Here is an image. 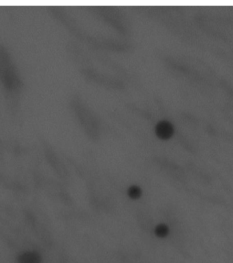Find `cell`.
Masks as SVG:
<instances>
[{
    "mask_svg": "<svg viewBox=\"0 0 233 263\" xmlns=\"http://www.w3.org/2000/svg\"><path fill=\"white\" fill-rule=\"evenodd\" d=\"M172 132H173V130H172L171 125L166 123V122H162V123L158 124L156 127V133L161 139H168L171 137Z\"/></svg>",
    "mask_w": 233,
    "mask_h": 263,
    "instance_id": "obj_1",
    "label": "cell"
},
{
    "mask_svg": "<svg viewBox=\"0 0 233 263\" xmlns=\"http://www.w3.org/2000/svg\"><path fill=\"white\" fill-rule=\"evenodd\" d=\"M19 263H41L40 255L35 252H28L19 257Z\"/></svg>",
    "mask_w": 233,
    "mask_h": 263,
    "instance_id": "obj_2",
    "label": "cell"
},
{
    "mask_svg": "<svg viewBox=\"0 0 233 263\" xmlns=\"http://www.w3.org/2000/svg\"><path fill=\"white\" fill-rule=\"evenodd\" d=\"M169 233L168 227L165 224L158 225L155 229V234L158 237L164 238L168 235Z\"/></svg>",
    "mask_w": 233,
    "mask_h": 263,
    "instance_id": "obj_3",
    "label": "cell"
},
{
    "mask_svg": "<svg viewBox=\"0 0 233 263\" xmlns=\"http://www.w3.org/2000/svg\"><path fill=\"white\" fill-rule=\"evenodd\" d=\"M128 195L130 198L133 200H137L140 198L142 195V191L138 186H132L128 190Z\"/></svg>",
    "mask_w": 233,
    "mask_h": 263,
    "instance_id": "obj_4",
    "label": "cell"
}]
</instances>
